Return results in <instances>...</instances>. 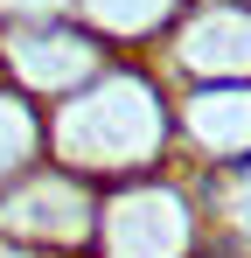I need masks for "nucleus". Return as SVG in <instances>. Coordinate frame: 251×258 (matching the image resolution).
<instances>
[{
	"instance_id": "obj_1",
	"label": "nucleus",
	"mask_w": 251,
	"mask_h": 258,
	"mask_svg": "<svg viewBox=\"0 0 251 258\" xmlns=\"http://www.w3.org/2000/svg\"><path fill=\"white\" fill-rule=\"evenodd\" d=\"M49 161L84 174L98 188L161 174L181 161V126H174V84L147 56H119L98 84L49 105Z\"/></svg>"
},
{
	"instance_id": "obj_2",
	"label": "nucleus",
	"mask_w": 251,
	"mask_h": 258,
	"mask_svg": "<svg viewBox=\"0 0 251 258\" xmlns=\"http://www.w3.org/2000/svg\"><path fill=\"white\" fill-rule=\"evenodd\" d=\"M91 258H203V203L189 168L174 161L161 174L112 181L98 203Z\"/></svg>"
},
{
	"instance_id": "obj_3",
	"label": "nucleus",
	"mask_w": 251,
	"mask_h": 258,
	"mask_svg": "<svg viewBox=\"0 0 251 258\" xmlns=\"http://www.w3.org/2000/svg\"><path fill=\"white\" fill-rule=\"evenodd\" d=\"M119 63V49L98 28H84L77 14L56 21H0V77L14 91H28L35 105H63L84 84H98Z\"/></svg>"
},
{
	"instance_id": "obj_4",
	"label": "nucleus",
	"mask_w": 251,
	"mask_h": 258,
	"mask_svg": "<svg viewBox=\"0 0 251 258\" xmlns=\"http://www.w3.org/2000/svg\"><path fill=\"white\" fill-rule=\"evenodd\" d=\"M98 203H105L98 181L42 161L14 188H0V244H21V251H42V258H91Z\"/></svg>"
},
{
	"instance_id": "obj_5",
	"label": "nucleus",
	"mask_w": 251,
	"mask_h": 258,
	"mask_svg": "<svg viewBox=\"0 0 251 258\" xmlns=\"http://www.w3.org/2000/svg\"><path fill=\"white\" fill-rule=\"evenodd\" d=\"M174 91L196 84H251V0H196L167 42L147 56Z\"/></svg>"
},
{
	"instance_id": "obj_6",
	"label": "nucleus",
	"mask_w": 251,
	"mask_h": 258,
	"mask_svg": "<svg viewBox=\"0 0 251 258\" xmlns=\"http://www.w3.org/2000/svg\"><path fill=\"white\" fill-rule=\"evenodd\" d=\"M181 168H244L251 161V84H196L174 91Z\"/></svg>"
},
{
	"instance_id": "obj_7",
	"label": "nucleus",
	"mask_w": 251,
	"mask_h": 258,
	"mask_svg": "<svg viewBox=\"0 0 251 258\" xmlns=\"http://www.w3.org/2000/svg\"><path fill=\"white\" fill-rule=\"evenodd\" d=\"M203 203V258H251V161L244 168H189Z\"/></svg>"
},
{
	"instance_id": "obj_8",
	"label": "nucleus",
	"mask_w": 251,
	"mask_h": 258,
	"mask_svg": "<svg viewBox=\"0 0 251 258\" xmlns=\"http://www.w3.org/2000/svg\"><path fill=\"white\" fill-rule=\"evenodd\" d=\"M189 7L196 0H70V14L84 28H98L119 56H154Z\"/></svg>"
},
{
	"instance_id": "obj_9",
	"label": "nucleus",
	"mask_w": 251,
	"mask_h": 258,
	"mask_svg": "<svg viewBox=\"0 0 251 258\" xmlns=\"http://www.w3.org/2000/svg\"><path fill=\"white\" fill-rule=\"evenodd\" d=\"M42 161H49V105H35L28 91L0 77V188H14Z\"/></svg>"
},
{
	"instance_id": "obj_10",
	"label": "nucleus",
	"mask_w": 251,
	"mask_h": 258,
	"mask_svg": "<svg viewBox=\"0 0 251 258\" xmlns=\"http://www.w3.org/2000/svg\"><path fill=\"white\" fill-rule=\"evenodd\" d=\"M70 14V0H0V21H56Z\"/></svg>"
},
{
	"instance_id": "obj_11",
	"label": "nucleus",
	"mask_w": 251,
	"mask_h": 258,
	"mask_svg": "<svg viewBox=\"0 0 251 258\" xmlns=\"http://www.w3.org/2000/svg\"><path fill=\"white\" fill-rule=\"evenodd\" d=\"M0 258H42V251H21V244H0Z\"/></svg>"
}]
</instances>
